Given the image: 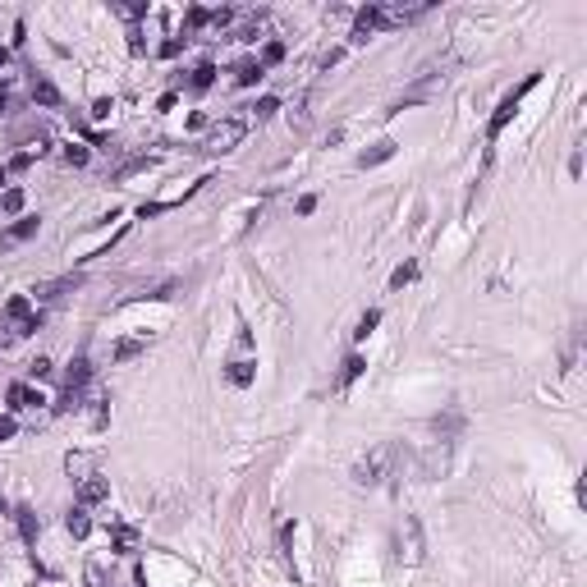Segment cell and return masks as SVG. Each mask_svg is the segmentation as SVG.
<instances>
[{
	"instance_id": "cell-1",
	"label": "cell",
	"mask_w": 587,
	"mask_h": 587,
	"mask_svg": "<svg viewBox=\"0 0 587 587\" xmlns=\"http://www.w3.org/2000/svg\"><path fill=\"white\" fill-rule=\"evenodd\" d=\"M537 83H542V74H528V78H523V83H519V88H510V92H505V97H500V106H496V115H491V124H487V138H491V143H496L500 133H505V124H510V120H514V115H519V106H523V97H528V92H532V88H537Z\"/></svg>"
},
{
	"instance_id": "cell-2",
	"label": "cell",
	"mask_w": 587,
	"mask_h": 587,
	"mask_svg": "<svg viewBox=\"0 0 587 587\" xmlns=\"http://www.w3.org/2000/svg\"><path fill=\"white\" fill-rule=\"evenodd\" d=\"M390 464H395V445H377L372 455L358 459L354 482H358V487H381V482L390 477Z\"/></svg>"
},
{
	"instance_id": "cell-3",
	"label": "cell",
	"mask_w": 587,
	"mask_h": 587,
	"mask_svg": "<svg viewBox=\"0 0 587 587\" xmlns=\"http://www.w3.org/2000/svg\"><path fill=\"white\" fill-rule=\"evenodd\" d=\"M244 133H248L244 120H216V124L207 129V138H202V152L225 156V152H234V147L244 143Z\"/></svg>"
},
{
	"instance_id": "cell-4",
	"label": "cell",
	"mask_w": 587,
	"mask_h": 587,
	"mask_svg": "<svg viewBox=\"0 0 587 587\" xmlns=\"http://www.w3.org/2000/svg\"><path fill=\"white\" fill-rule=\"evenodd\" d=\"M5 322H10V335H28V331L42 326V312H33V299L14 294V299L5 303Z\"/></svg>"
},
{
	"instance_id": "cell-5",
	"label": "cell",
	"mask_w": 587,
	"mask_h": 587,
	"mask_svg": "<svg viewBox=\"0 0 587 587\" xmlns=\"http://www.w3.org/2000/svg\"><path fill=\"white\" fill-rule=\"evenodd\" d=\"M422 523L413 519V514H404V523H399V565H422Z\"/></svg>"
},
{
	"instance_id": "cell-6",
	"label": "cell",
	"mask_w": 587,
	"mask_h": 587,
	"mask_svg": "<svg viewBox=\"0 0 587 587\" xmlns=\"http://www.w3.org/2000/svg\"><path fill=\"white\" fill-rule=\"evenodd\" d=\"M427 10H432V5H377V14H381V28H404V23L422 19Z\"/></svg>"
},
{
	"instance_id": "cell-7",
	"label": "cell",
	"mask_w": 587,
	"mask_h": 587,
	"mask_svg": "<svg viewBox=\"0 0 587 587\" xmlns=\"http://www.w3.org/2000/svg\"><path fill=\"white\" fill-rule=\"evenodd\" d=\"M5 399H10V409H14V413H23V409H42V404H46L42 390L28 386V381H14V386L5 390Z\"/></svg>"
},
{
	"instance_id": "cell-8",
	"label": "cell",
	"mask_w": 587,
	"mask_h": 587,
	"mask_svg": "<svg viewBox=\"0 0 587 587\" xmlns=\"http://www.w3.org/2000/svg\"><path fill=\"white\" fill-rule=\"evenodd\" d=\"M106 496H111V482H106L101 473H88L83 482H78V505H83V510H88V505H101Z\"/></svg>"
},
{
	"instance_id": "cell-9",
	"label": "cell",
	"mask_w": 587,
	"mask_h": 587,
	"mask_svg": "<svg viewBox=\"0 0 587 587\" xmlns=\"http://www.w3.org/2000/svg\"><path fill=\"white\" fill-rule=\"evenodd\" d=\"M28 92H33V101H37V106H46V111H56V106H60V88H56L46 74H33V78H28Z\"/></svg>"
},
{
	"instance_id": "cell-10",
	"label": "cell",
	"mask_w": 587,
	"mask_h": 587,
	"mask_svg": "<svg viewBox=\"0 0 587 587\" xmlns=\"http://www.w3.org/2000/svg\"><path fill=\"white\" fill-rule=\"evenodd\" d=\"M33 234H37V216H23V221H14V225H5V230H0V248L28 244Z\"/></svg>"
},
{
	"instance_id": "cell-11",
	"label": "cell",
	"mask_w": 587,
	"mask_h": 587,
	"mask_svg": "<svg viewBox=\"0 0 587 587\" xmlns=\"http://www.w3.org/2000/svg\"><path fill=\"white\" fill-rule=\"evenodd\" d=\"M65 289H78V276H60V280H46V285H37V303H56Z\"/></svg>"
},
{
	"instance_id": "cell-12",
	"label": "cell",
	"mask_w": 587,
	"mask_h": 587,
	"mask_svg": "<svg viewBox=\"0 0 587 587\" xmlns=\"http://www.w3.org/2000/svg\"><path fill=\"white\" fill-rule=\"evenodd\" d=\"M253 377H257V363H253V358H234V363L225 367V381H230V386H248Z\"/></svg>"
},
{
	"instance_id": "cell-13",
	"label": "cell",
	"mask_w": 587,
	"mask_h": 587,
	"mask_svg": "<svg viewBox=\"0 0 587 587\" xmlns=\"http://www.w3.org/2000/svg\"><path fill=\"white\" fill-rule=\"evenodd\" d=\"M14 523H19L23 542H37V532H42V523H37V514L28 510V505H19V510H14Z\"/></svg>"
},
{
	"instance_id": "cell-14",
	"label": "cell",
	"mask_w": 587,
	"mask_h": 587,
	"mask_svg": "<svg viewBox=\"0 0 587 587\" xmlns=\"http://www.w3.org/2000/svg\"><path fill=\"white\" fill-rule=\"evenodd\" d=\"M390 156H395V143L386 138V143H377L372 152H363V156H358V166H363V170H372V166H386Z\"/></svg>"
},
{
	"instance_id": "cell-15",
	"label": "cell",
	"mask_w": 587,
	"mask_h": 587,
	"mask_svg": "<svg viewBox=\"0 0 587 587\" xmlns=\"http://www.w3.org/2000/svg\"><path fill=\"white\" fill-rule=\"evenodd\" d=\"M257 78H266V69L257 65V60H244V65L234 69V83H239V88H253Z\"/></svg>"
},
{
	"instance_id": "cell-16",
	"label": "cell",
	"mask_w": 587,
	"mask_h": 587,
	"mask_svg": "<svg viewBox=\"0 0 587 587\" xmlns=\"http://www.w3.org/2000/svg\"><path fill=\"white\" fill-rule=\"evenodd\" d=\"M211 83H216V65H211V60H202L198 69H193V78H189V88L193 92H207Z\"/></svg>"
},
{
	"instance_id": "cell-17",
	"label": "cell",
	"mask_w": 587,
	"mask_h": 587,
	"mask_svg": "<svg viewBox=\"0 0 587 587\" xmlns=\"http://www.w3.org/2000/svg\"><path fill=\"white\" fill-rule=\"evenodd\" d=\"M65 528L74 532V537H88V532H92V519H88V510H83V505H74V510H69V519H65Z\"/></svg>"
},
{
	"instance_id": "cell-18",
	"label": "cell",
	"mask_w": 587,
	"mask_h": 587,
	"mask_svg": "<svg viewBox=\"0 0 587 587\" xmlns=\"http://www.w3.org/2000/svg\"><path fill=\"white\" fill-rule=\"evenodd\" d=\"M143 349H147V340H120L111 349V358H115V363H129V358H138Z\"/></svg>"
},
{
	"instance_id": "cell-19",
	"label": "cell",
	"mask_w": 587,
	"mask_h": 587,
	"mask_svg": "<svg viewBox=\"0 0 587 587\" xmlns=\"http://www.w3.org/2000/svg\"><path fill=\"white\" fill-rule=\"evenodd\" d=\"M413 280H418V262H404V266L390 271V289H404V285H413Z\"/></svg>"
},
{
	"instance_id": "cell-20",
	"label": "cell",
	"mask_w": 587,
	"mask_h": 587,
	"mask_svg": "<svg viewBox=\"0 0 587 587\" xmlns=\"http://www.w3.org/2000/svg\"><path fill=\"white\" fill-rule=\"evenodd\" d=\"M363 354H349V358H344V367H340V386H349V381H358V377H363Z\"/></svg>"
},
{
	"instance_id": "cell-21",
	"label": "cell",
	"mask_w": 587,
	"mask_h": 587,
	"mask_svg": "<svg viewBox=\"0 0 587 587\" xmlns=\"http://www.w3.org/2000/svg\"><path fill=\"white\" fill-rule=\"evenodd\" d=\"M23 202H28V198H23V189H5V193H0V211H5V216H19Z\"/></svg>"
},
{
	"instance_id": "cell-22",
	"label": "cell",
	"mask_w": 587,
	"mask_h": 587,
	"mask_svg": "<svg viewBox=\"0 0 587 587\" xmlns=\"http://www.w3.org/2000/svg\"><path fill=\"white\" fill-rule=\"evenodd\" d=\"M280 60H285V46H280V42H266V46H262V56H257V65L271 69V65H280Z\"/></svg>"
},
{
	"instance_id": "cell-23",
	"label": "cell",
	"mask_w": 587,
	"mask_h": 587,
	"mask_svg": "<svg viewBox=\"0 0 587 587\" xmlns=\"http://www.w3.org/2000/svg\"><path fill=\"white\" fill-rule=\"evenodd\" d=\"M377 322H381V312H377V308H367V312H363V322H358V331H354V340H367V335L377 331Z\"/></svg>"
},
{
	"instance_id": "cell-24",
	"label": "cell",
	"mask_w": 587,
	"mask_h": 587,
	"mask_svg": "<svg viewBox=\"0 0 587 587\" xmlns=\"http://www.w3.org/2000/svg\"><path fill=\"white\" fill-rule=\"evenodd\" d=\"M65 161H69V166H88V147H83V143H69L65 147Z\"/></svg>"
},
{
	"instance_id": "cell-25",
	"label": "cell",
	"mask_w": 587,
	"mask_h": 587,
	"mask_svg": "<svg viewBox=\"0 0 587 587\" xmlns=\"http://www.w3.org/2000/svg\"><path fill=\"white\" fill-rule=\"evenodd\" d=\"M276 111H280V101H276V97H262V101L253 106V115H257V120H271Z\"/></svg>"
},
{
	"instance_id": "cell-26",
	"label": "cell",
	"mask_w": 587,
	"mask_h": 587,
	"mask_svg": "<svg viewBox=\"0 0 587 587\" xmlns=\"http://www.w3.org/2000/svg\"><path fill=\"white\" fill-rule=\"evenodd\" d=\"M28 377L46 381V377H51V358H33V363H28Z\"/></svg>"
},
{
	"instance_id": "cell-27",
	"label": "cell",
	"mask_w": 587,
	"mask_h": 587,
	"mask_svg": "<svg viewBox=\"0 0 587 587\" xmlns=\"http://www.w3.org/2000/svg\"><path fill=\"white\" fill-rule=\"evenodd\" d=\"M133 542H138L133 528H115V546H120V551H133Z\"/></svg>"
},
{
	"instance_id": "cell-28",
	"label": "cell",
	"mask_w": 587,
	"mask_h": 587,
	"mask_svg": "<svg viewBox=\"0 0 587 587\" xmlns=\"http://www.w3.org/2000/svg\"><path fill=\"white\" fill-rule=\"evenodd\" d=\"M14 432H19V422H14V413H0V441H10Z\"/></svg>"
},
{
	"instance_id": "cell-29",
	"label": "cell",
	"mask_w": 587,
	"mask_h": 587,
	"mask_svg": "<svg viewBox=\"0 0 587 587\" xmlns=\"http://www.w3.org/2000/svg\"><path fill=\"white\" fill-rule=\"evenodd\" d=\"M111 111H115V101H111V97H101L97 106H92V120H111Z\"/></svg>"
},
{
	"instance_id": "cell-30",
	"label": "cell",
	"mask_w": 587,
	"mask_h": 587,
	"mask_svg": "<svg viewBox=\"0 0 587 587\" xmlns=\"http://www.w3.org/2000/svg\"><path fill=\"white\" fill-rule=\"evenodd\" d=\"M115 14H124V19H138V14H147V5H115Z\"/></svg>"
},
{
	"instance_id": "cell-31",
	"label": "cell",
	"mask_w": 587,
	"mask_h": 587,
	"mask_svg": "<svg viewBox=\"0 0 587 587\" xmlns=\"http://www.w3.org/2000/svg\"><path fill=\"white\" fill-rule=\"evenodd\" d=\"M179 51H184V42H179V37H170V42H161V56H179Z\"/></svg>"
},
{
	"instance_id": "cell-32",
	"label": "cell",
	"mask_w": 587,
	"mask_h": 587,
	"mask_svg": "<svg viewBox=\"0 0 587 587\" xmlns=\"http://www.w3.org/2000/svg\"><path fill=\"white\" fill-rule=\"evenodd\" d=\"M312 211H317V198H312V193H308V198H299V216H312Z\"/></svg>"
},
{
	"instance_id": "cell-33",
	"label": "cell",
	"mask_w": 587,
	"mask_h": 587,
	"mask_svg": "<svg viewBox=\"0 0 587 587\" xmlns=\"http://www.w3.org/2000/svg\"><path fill=\"white\" fill-rule=\"evenodd\" d=\"M10 65V46H0V69Z\"/></svg>"
},
{
	"instance_id": "cell-34",
	"label": "cell",
	"mask_w": 587,
	"mask_h": 587,
	"mask_svg": "<svg viewBox=\"0 0 587 587\" xmlns=\"http://www.w3.org/2000/svg\"><path fill=\"white\" fill-rule=\"evenodd\" d=\"M0 111H5V88H0Z\"/></svg>"
},
{
	"instance_id": "cell-35",
	"label": "cell",
	"mask_w": 587,
	"mask_h": 587,
	"mask_svg": "<svg viewBox=\"0 0 587 587\" xmlns=\"http://www.w3.org/2000/svg\"><path fill=\"white\" fill-rule=\"evenodd\" d=\"M0 184H5V166H0Z\"/></svg>"
}]
</instances>
